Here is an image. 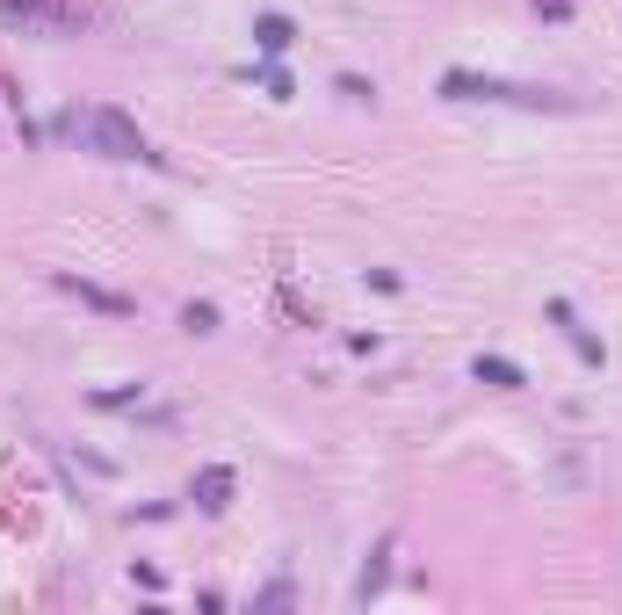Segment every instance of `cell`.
I'll list each match as a JSON object with an SVG mask.
<instances>
[{"label": "cell", "mask_w": 622, "mask_h": 615, "mask_svg": "<svg viewBox=\"0 0 622 615\" xmlns=\"http://www.w3.org/2000/svg\"><path fill=\"white\" fill-rule=\"evenodd\" d=\"M333 95H348V102H377V87H369L362 73H340V80H333Z\"/></svg>", "instance_id": "12"}, {"label": "cell", "mask_w": 622, "mask_h": 615, "mask_svg": "<svg viewBox=\"0 0 622 615\" xmlns=\"http://www.w3.org/2000/svg\"><path fill=\"white\" fill-rule=\"evenodd\" d=\"M73 131H80L87 152H102V160H145V167H160V152L145 145V131L123 109H87V116H73Z\"/></svg>", "instance_id": "2"}, {"label": "cell", "mask_w": 622, "mask_h": 615, "mask_svg": "<svg viewBox=\"0 0 622 615\" xmlns=\"http://www.w3.org/2000/svg\"><path fill=\"white\" fill-rule=\"evenodd\" d=\"M138 398H145V384H116V391H95V406L102 413H123V406H138Z\"/></svg>", "instance_id": "11"}, {"label": "cell", "mask_w": 622, "mask_h": 615, "mask_svg": "<svg viewBox=\"0 0 622 615\" xmlns=\"http://www.w3.org/2000/svg\"><path fill=\"white\" fill-rule=\"evenodd\" d=\"M51 283L66 290V297H80V304H95V312H109V319H131V312H138V297H116V290H102V283H87V275H66V268H58Z\"/></svg>", "instance_id": "5"}, {"label": "cell", "mask_w": 622, "mask_h": 615, "mask_svg": "<svg viewBox=\"0 0 622 615\" xmlns=\"http://www.w3.org/2000/svg\"><path fill=\"white\" fill-rule=\"evenodd\" d=\"M471 377H478V384H492V391H521V384H528V369H521V362H507V355H471Z\"/></svg>", "instance_id": "7"}, {"label": "cell", "mask_w": 622, "mask_h": 615, "mask_svg": "<svg viewBox=\"0 0 622 615\" xmlns=\"http://www.w3.org/2000/svg\"><path fill=\"white\" fill-rule=\"evenodd\" d=\"M0 22L29 29V37H80L87 8H73V0H0Z\"/></svg>", "instance_id": "3"}, {"label": "cell", "mask_w": 622, "mask_h": 615, "mask_svg": "<svg viewBox=\"0 0 622 615\" xmlns=\"http://www.w3.org/2000/svg\"><path fill=\"white\" fill-rule=\"evenodd\" d=\"M254 80L268 87V102H290V73L275 66V58H261V66H254Z\"/></svg>", "instance_id": "10"}, {"label": "cell", "mask_w": 622, "mask_h": 615, "mask_svg": "<svg viewBox=\"0 0 622 615\" xmlns=\"http://www.w3.org/2000/svg\"><path fill=\"white\" fill-rule=\"evenodd\" d=\"M536 15H543V22H565V15H572V0H536Z\"/></svg>", "instance_id": "13"}, {"label": "cell", "mask_w": 622, "mask_h": 615, "mask_svg": "<svg viewBox=\"0 0 622 615\" xmlns=\"http://www.w3.org/2000/svg\"><path fill=\"white\" fill-rule=\"evenodd\" d=\"M232 492H239L232 464H203V471H196V485H189V500H196L203 514H225V507H232Z\"/></svg>", "instance_id": "6"}, {"label": "cell", "mask_w": 622, "mask_h": 615, "mask_svg": "<svg viewBox=\"0 0 622 615\" xmlns=\"http://www.w3.org/2000/svg\"><path fill=\"white\" fill-rule=\"evenodd\" d=\"M543 319H550V326H557V333H565V341H572V355H579L586 369H601V362H608V348H601V341H594V333H586V326H579V312H572V304H565V297H550V304H543Z\"/></svg>", "instance_id": "4"}, {"label": "cell", "mask_w": 622, "mask_h": 615, "mask_svg": "<svg viewBox=\"0 0 622 615\" xmlns=\"http://www.w3.org/2000/svg\"><path fill=\"white\" fill-rule=\"evenodd\" d=\"M442 102H507V109H572L557 87H528V80H492V73H442Z\"/></svg>", "instance_id": "1"}, {"label": "cell", "mask_w": 622, "mask_h": 615, "mask_svg": "<svg viewBox=\"0 0 622 615\" xmlns=\"http://www.w3.org/2000/svg\"><path fill=\"white\" fill-rule=\"evenodd\" d=\"M254 44H261V58H283L297 44V22L290 15H254Z\"/></svg>", "instance_id": "8"}, {"label": "cell", "mask_w": 622, "mask_h": 615, "mask_svg": "<svg viewBox=\"0 0 622 615\" xmlns=\"http://www.w3.org/2000/svg\"><path fill=\"white\" fill-rule=\"evenodd\" d=\"M181 326H189V333H217V304L210 297H189V304H181Z\"/></svg>", "instance_id": "9"}]
</instances>
